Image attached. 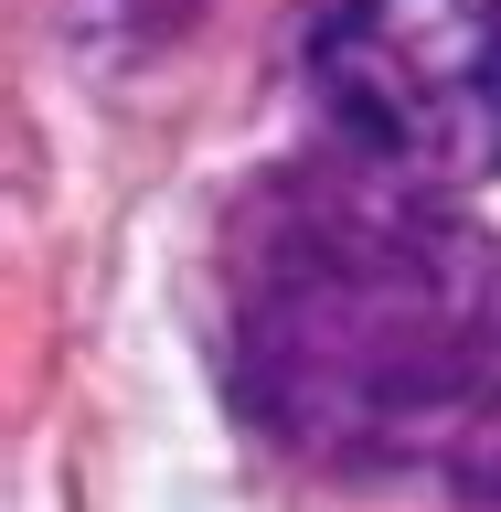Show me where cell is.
<instances>
[{"mask_svg":"<svg viewBox=\"0 0 501 512\" xmlns=\"http://www.w3.org/2000/svg\"><path fill=\"white\" fill-rule=\"evenodd\" d=\"M299 75L331 139L416 182L501 171V0H310Z\"/></svg>","mask_w":501,"mask_h":512,"instance_id":"7a4b0ae2","label":"cell"},{"mask_svg":"<svg viewBox=\"0 0 501 512\" xmlns=\"http://www.w3.org/2000/svg\"><path fill=\"white\" fill-rule=\"evenodd\" d=\"M214 363L288 459L406 470L491 406L501 235L363 150L267 160L214 224Z\"/></svg>","mask_w":501,"mask_h":512,"instance_id":"6da1fadb","label":"cell"},{"mask_svg":"<svg viewBox=\"0 0 501 512\" xmlns=\"http://www.w3.org/2000/svg\"><path fill=\"white\" fill-rule=\"evenodd\" d=\"M203 0H64V22L86 32L96 54H160Z\"/></svg>","mask_w":501,"mask_h":512,"instance_id":"3957f363","label":"cell"},{"mask_svg":"<svg viewBox=\"0 0 501 512\" xmlns=\"http://www.w3.org/2000/svg\"><path fill=\"white\" fill-rule=\"evenodd\" d=\"M448 502L459 512H501V384H491V406L448 438Z\"/></svg>","mask_w":501,"mask_h":512,"instance_id":"277c9868","label":"cell"}]
</instances>
